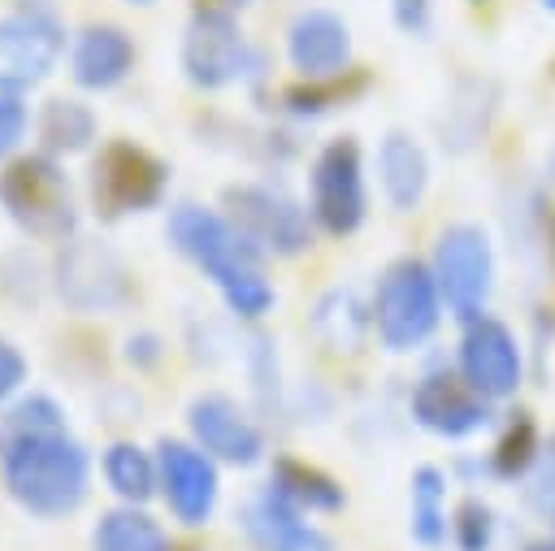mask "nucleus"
<instances>
[{"instance_id":"obj_1","label":"nucleus","mask_w":555,"mask_h":551,"mask_svg":"<svg viewBox=\"0 0 555 551\" xmlns=\"http://www.w3.org/2000/svg\"><path fill=\"white\" fill-rule=\"evenodd\" d=\"M0 486L39 521L82 508L91 490V456L69 434L65 408L52 395L35 390L0 408Z\"/></svg>"},{"instance_id":"obj_2","label":"nucleus","mask_w":555,"mask_h":551,"mask_svg":"<svg viewBox=\"0 0 555 551\" xmlns=\"http://www.w3.org/2000/svg\"><path fill=\"white\" fill-rule=\"evenodd\" d=\"M173 252H182L225 299V308L243 321L264 317L278 304V291L264 278V252L230 221V213L204 204H178L165 226Z\"/></svg>"},{"instance_id":"obj_3","label":"nucleus","mask_w":555,"mask_h":551,"mask_svg":"<svg viewBox=\"0 0 555 551\" xmlns=\"http://www.w3.org/2000/svg\"><path fill=\"white\" fill-rule=\"evenodd\" d=\"M0 208L35 243H69L78 234V195L48 152L13 156L0 169Z\"/></svg>"},{"instance_id":"obj_4","label":"nucleus","mask_w":555,"mask_h":551,"mask_svg":"<svg viewBox=\"0 0 555 551\" xmlns=\"http://www.w3.org/2000/svg\"><path fill=\"white\" fill-rule=\"evenodd\" d=\"M442 291L425 260L403 256L386 265L373 291V330L386 351H416L442 321Z\"/></svg>"},{"instance_id":"obj_5","label":"nucleus","mask_w":555,"mask_h":551,"mask_svg":"<svg viewBox=\"0 0 555 551\" xmlns=\"http://www.w3.org/2000/svg\"><path fill=\"white\" fill-rule=\"evenodd\" d=\"M87 191H91V208L104 221H117L130 213H152L169 191V165L156 152H147L143 143L113 139L95 152Z\"/></svg>"},{"instance_id":"obj_6","label":"nucleus","mask_w":555,"mask_h":551,"mask_svg":"<svg viewBox=\"0 0 555 551\" xmlns=\"http://www.w3.org/2000/svg\"><path fill=\"white\" fill-rule=\"evenodd\" d=\"M308 213L334 239H347V234H356L364 226V213H369L364 156H360V143L351 134L330 139L312 156V169H308Z\"/></svg>"},{"instance_id":"obj_7","label":"nucleus","mask_w":555,"mask_h":551,"mask_svg":"<svg viewBox=\"0 0 555 551\" xmlns=\"http://www.w3.org/2000/svg\"><path fill=\"white\" fill-rule=\"evenodd\" d=\"M65 52V26L48 0H22L0 17V91L17 95L52 74Z\"/></svg>"},{"instance_id":"obj_8","label":"nucleus","mask_w":555,"mask_h":551,"mask_svg":"<svg viewBox=\"0 0 555 551\" xmlns=\"http://www.w3.org/2000/svg\"><path fill=\"white\" fill-rule=\"evenodd\" d=\"M256 69V52L247 35L238 30L234 13L221 4L195 9L182 30V74L186 82L204 91H221L230 82H243Z\"/></svg>"},{"instance_id":"obj_9","label":"nucleus","mask_w":555,"mask_h":551,"mask_svg":"<svg viewBox=\"0 0 555 551\" xmlns=\"http://www.w3.org/2000/svg\"><path fill=\"white\" fill-rule=\"evenodd\" d=\"M230 221L264 256H299L312 247V213L273 182H238L225 191Z\"/></svg>"},{"instance_id":"obj_10","label":"nucleus","mask_w":555,"mask_h":551,"mask_svg":"<svg viewBox=\"0 0 555 551\" xmlns=\"http://www.w3.org/2000/svg\"><path fill=\"white\" fill-rule=\"evenodd\" d=\"M434 278H438V291H442V304L455 312V317H477L490 299V286H494V247H490V234L473 221H455L438 234L434 243V260H429Z\"/></svg>"},{"instance_id":"obj_11","label":"nucleus","mask_w":555,"mask_h":551,"mask_svg":"<svg viewBox=\"0 0 555 551\" xmlns=\"http://www.w3.org/2000/svg\"><path fill=\"white\" fill-rule=\"evenodd\" d=\"M56 295L74 312H117L130 299V273L117 252L91 239H69L52 269Z\"/></svg>"},{"instance_id":"obj_12","label":"nucleus","mask_w":555,"mask_h":551,"mask_svg":"<svg viewBox=\"0 0 555 551\" xmlns=\"http://www.w3.org/2000/svg\"><path fill=\"white\" fill-rule=\"evenodd\" d=\"M460 373L490 403L512 399L525 377V356H520V338L512 334V325L490 312L468 317L460 334Z\"/></svg>"},{"instance_id":"obj_13","label":"nucleus","mask_w":555,"mask_h":551,"mask_svg":"<svg viewBox=\"0 0 555 551\" xmlns=\"http://www.w3.org/2000/svg\"><path fill=\"white\" fill-rule=\"evenodd\" d=\"M156 469H160V499L173 512V521H182L186 529L208 525L212 512H217V499H221L217 460L199 443L160 438Z\"/></svg>"},{"instance_id":"obj_14","label":"nucleus","mask_w":555,"mask_h":551,"mask_svg":"<svg viewBox=\"0 0 555 551\" xmlns=\"http://www.w3.org/2000/svg\"><path fill=\"white\" fill-rule=\"evenodd\" d=\"M186 425H191V443H199L217 464L251 469L264 456V434L234 395L221 390L195 395L186 408Z\"/></svg>"},{"instance_id":"obj_15","label":"nucleus","mask_w":555,"mask_h":551,"mask_svg":"<svg viewBox=\"0 0 555 551\" xmlns=\"http://www.w3.org/2000/svg\"><path fill=\"white\" fill-rule=\"evenodd\" d=\"M486 403L490 399L477 395L464 373H447V369L425 373L412 386V399H408L412 421L421 430L438 434V438H468V434H477L490 421V408Z\"/></svg>"},{"instance_id":"obj_16","label":"nucleus","mask_w":555,"mask_h":551,"mask_svg":"<svg viewBox=\"0 0 555 551\" xmlns=\"http://www.w3.org/2000/svg\"><path fill=\"white\" fill-rule=\"evenodd\" d=\"M286 61L304 82H334L351 61V26L334 9H299L286 26Z\"/></svg>"},{"instance_id":"obj_17","label":"nucleus","mask_w":555,"mask_h":551,"mask_svg":"<svg viewBox=\"0 0 555 551\" xmlns=\"http://www.w3.org/2000/svg\"><path fill=\"white\" fill-rule=\"evenodd\" d=\"M243 529L256 551H338L325 529L308 521L295 503H286L273 486H264L247 508H243Z\"/></svg>"},{"instance_id":"obj_18","label":"nucleus","mask_w":555,"mask_h":551,"mask_svg":"<svg viewBox=\"0 0 555 551\" xmlns=\"http://www.w3.org/2000/svg\"><path fill=\"white\" fill-rule=\"evenodd\" d=\"M134 69V39L113 26V22H95L82 26L69 43V74L82 91H113L117 82H126V74Z\"/></svg>"},{"instance_id":"obj_19","label":"nucleus","mask_w":555,"mask_h":551,"mask_svg":"<svg viewBox=\"0 0 555 551\" xmlns=\"http://www.w3.org/2000/svg\"><path fill=\"white\" fill-rule=\"evenodd\" d=\"M377 187H382V195H386V204L395 213H412L425 200V191H429V156L412 134L390 130L377 143Z\"/></svg>"},{"instance_id":"obj_20","label":"nucleus","mask_w":555,"mask_h":551,"mask_svg":"<svg viewBox=\"0 0 555 551\" xmlns=\"http://www.w3.org/2000/svg\"><path fill=\"white\" fill-rule=\"evenodd\" d=\"M369 325H373V308H364L351 286L325 291L312 308V334L325 351H360Z\"/></svg>"},{"instance_id":"obj_21","label":"nucleus","mask_w":555,"mask_h":551,"mask_svg":"<svg viewBox=\"0 0 555 551\" xmlns=\"http://www.w3.org/2000/svg\"><path fill=\"white\" fill-rule=\"evenodd\" d=\"M269 486H273L286 503H295L299 512H308V516H325V512H338V508L347 503L343 486H338L325 469L304 464V460H295V456H278V460H273Z\"/></svg>"},{"instance_id":"obj_22","label":"nucleus","mask_w":555,"mask_h":551,"mask_svg":"<svg viewBox=\"0 0 555 551\" xmlns=\"http://www.w3.org/2000/svg\"><path fill=\"white\" fill-rule=\"evenodd\" d=\"M100 473L108 482V490L121 499V503H147L152 495H160V469H156V456L147 447H139L134 438H117L104 447L100 456Z\"/></svg>"},{"instance_id":"obj_23","label":"nucleus","mask_w":555,"mask_h":551,"mask_svg":"<svg viewBox=\"0 0 555 551\" xmlns=\"http://www.w3.org/2000/svg\"><path fill=\"white\" fill-rule=\"evenodd\" d=\"M91 551H173V547L152 512H143L139 503H121L91 525Z\"/></svg>"},{"instance_id":"obj_24","label":"nucleus","mask_w":555,"mask_h":551,"mask_svg":"<svg viewBox=\"0 0 555 551\" xmlns=\"http://www.w3.org/2000/svg\"><path fill=\"white\" fill-rule=\"evenodd\" d=\"M95 134H100V121H95L91 104H82L74 95H56L39 113V143L48 156H78L95 143Z\"/></svg>"},{"instance_id":"obj_25","label":"nucleus","mask_w":555,"mask_h":551,"mask_svg":"<svg viewBox=\"0 0 555 551\" xmlns=\"http://www.w3.org/2000/svg\"><path fill=\"white\" fill-rule=\"evenodd\" d=\"M408 529L421 547H438L447 542V477L434 464H421L408 482Z\"/></svg>"},{"instance_id":"obj_26","label":"nucleus","mask_w":555,"mask_h":551,"mask_svg":"<svg viewBox=\"0 0 555 551\" xmlns=\"http://www.w3.org/2000/svg\"><path fill=\"white\" fill-rule=\"evenodd\" d=\"M542 443H538V425L529 412H512V421L503 425V434L494 438V451H490V473L494 477H520L533 469Z\"/></svg>"},{"instance_id":"obj_27","label":"nucleus","mask_w":555,"mask_h":551,"mask_svg":"<svg viewBox=\"0 0 555 551\" xmlns=\"http://www.w3.org/2000/svg\"><path fill=\"white\" fill-rule=\"evenodd\" d=\"M490 538H494V512L477 495L460 499V508L451 516V542L460 551H490Z\"/></svg>"},{"instance_id":"obj_28","label":"nucleus","mask_w":555,"mask_h":551,"mask_svg":"<svg viewBox=\"0 0 555 551\" xmlns=\"http://www.w3.org/2000/svg\"><path fill=\"white\" fill-rule=\"evenodd\" d=\"M525 499H529V508H533V512L555 516V438L538 451V460H533V469H529Z\"/></svg>"},{"instance_id":"obj_29","label":"nucleus","mask_w":555,"mask_h":551,"mask_svg":"<svg viewBox=\"0 0 555 551\" xmlns=\"http://www.w3.org/2000/svg\"><path fill=\"white\" fill-rule=\"evenodd\" d=\"M26 373H30V364H26L22 347H17L13 338H4V334H0V408H4V403H13V399L22 395Z\"/></svg>"},{"instance_id":"obj_30","label":"nucleus","mask_w":555,"mask_h":551,"mask_svg":"<svg viewBox=\"0 0 555 551\" xmlns=\"http://www.w3.org/2000/svg\"><path fill=\"white\" fill-rule=\"evenodd\" d=\"M26 126H30V113L17 95L0 91V161H9L17 152V143L26 139Z\"/></svg>"},{"instance_id":"obj_31","label":"nucleus","mask_w":555,"mask_h":551,"mask_svg":"<svg viewBox=\"0 0 555 551\" xmlns=\"http://www.w3.org/2000/svg\"><path fill=\"white\" fill-rule=\"evenodd\" d=\"M395 22L399 30L425 39L434 30V0H395Z\"/></svg>"},{"instance_id":"obj_32","label":"nucleus","mask_w":555,"mask_h":551,"mask_svg":"<svg viewBox=\"0 0 555 551\" xmlns=\"http://www.w3.org/2000/svg\"><path fill=\"white\" fill-rule=\"evenodd\" d=\"M160 356H165L160 334L139 330V334H130V338H126V360H130L134 369H152V364H160Z\"/></svg>"},{"instance_id":"obj_33","label":"nucleus","mask_w":555,"mask_h":551,"mask_svg":"<svg viewBox=\"0 0 555 551\" xmlns=\"http://www.w3.org/2000/svg\"><path fill=\"white\" fill-rule=\"evenodd\" d=\"M525 551H555V538H542V542H529Z\"/></svg>"},{"instance_id":"obj_34","label":"nucleus","mask_w":555,"mask_h":551,"mask_svg":"<svg viewBox=\"0 0 555 551\" xmlns=\"http://www.w3.org/2000/svg\"><path fill=\"white\" fill-rule=\"evenodd\" d=\"M217 4H221V9H243L247 0H217Z\"/></svg>"},{"instance_id":"obj_35","label":"nucleus","mask_w":555,"mask_h":551,"mask_svg":"<svg viewBox=\"0 0 555 551\" xmlns=\"http://www.w3.org/2000/svg\"><path fill=\"white\" fill-rule=\"evenodd\" d=\"M130 4H152V0H130Z\"/></svg>"},{"instance_id":"obj_36","label":"nucleus","mask_w":555,"mask_h":551,"mask_svg":"<svg viewBox=\"0 0 555 551\" xmlns=\"http://www.w3.org/2000/svg\"><path fill=\"white\" fill-rule=\"evenodd\" d=\"M542 4H546V9H555V0H542Z\"/></svg>"}]
</instances>
